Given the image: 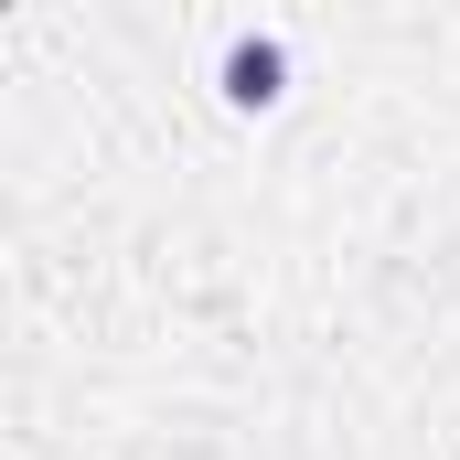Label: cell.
I'll list each match as a JSON object with an SVG mask.
<instances>
[{
    "label": "cell",
    "instance_id": "1",
    "mask_svg": "<svg viewBox=\"0 0 460 460\" xmlns=\"http://www.w3.org/2000/svg\"><path fill=\"white\" fill-rule=\"evenodd\" d=\"M279 86H289V43H279V32H235L226 43V97L235 108H268Z\"/></svg>",
    "mask_w": 460,
    "mask_h": 460
}]
</instances>
